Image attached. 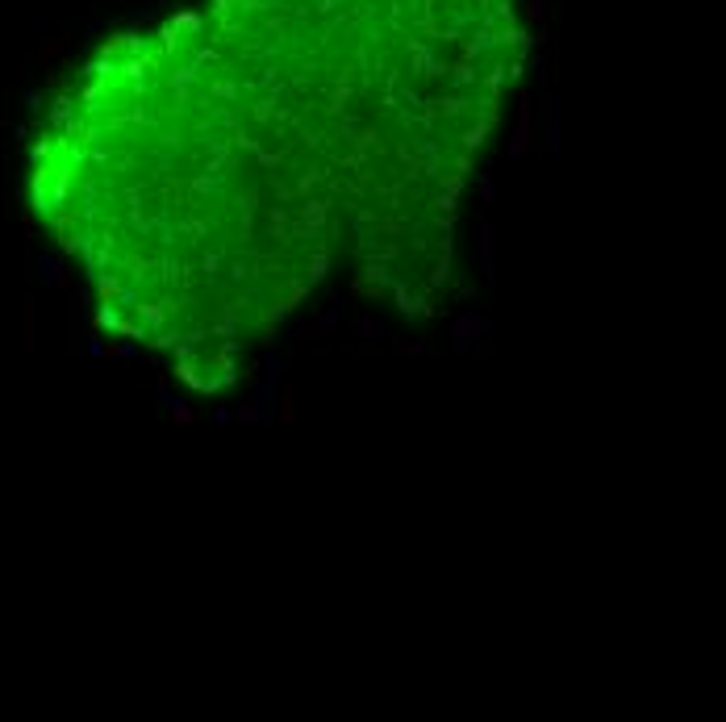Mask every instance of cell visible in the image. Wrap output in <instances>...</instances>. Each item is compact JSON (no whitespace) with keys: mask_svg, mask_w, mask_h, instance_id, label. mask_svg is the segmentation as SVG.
<instances>
[{"mask_svg":"<svg viewBox=\"0 0 726 722\" xmlns=\"http://www.w3.org/2000/svg\"><path fill=\"white\" fill-rule=\"evenodd\" d=\"M30 200L96 322L209 397L334 268L326 200L218 88L184 13L71 71L34 134Z\"/></svg>","mask_w":726,"mask_h":722,"instance_id":"obj_1","label":"cell"},{"mask_svg":"<svg viewBox=\"0 0 726 722\" xmlns=\"http://www.w3.org/2000/svg\"><path fill=\"white\" fill-rule=\"evenodd\" d=\"M184 17L234 109L326 200L351 284L430 314L526 63L517 0H204Z\"/></svg>","mask_w":726,"mask_h":722,"instance_id":"obj_2","label":"cell"}]
</instances>
